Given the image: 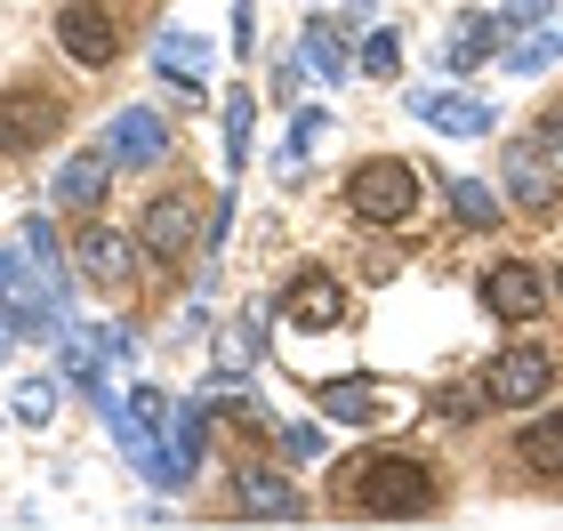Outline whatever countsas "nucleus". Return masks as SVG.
Wrapping results in <instances>:
<instances>
[{
	"label": "nucleus",
	"mask_w": 563,
	"mask_h": 531,
	"mask_svg": "<svg viewBox=\"0 0 563 531\" xmlns=\"http://www.w3.org/2000/svg\"><path fill=\"white\" fill-rule=\"evenodd\" d=\"M516 460H523V475H540V484H563V411L540 419V427H523Z\"/></svg>",
	"instance_id": "f3484780"
},
{
	"label": "nucleus",
	"mask_w": 563,
	"mask_h": 531,
	"mask_svg": "<svg viewBox=\"0 0 563 531\" xmlns=\"http://www.w3.org/2000/svg\"><path fill=\"white\" fill-rule=\"evenodd\" d=\"M210 419H218L210 402H169V443L186 451L194 467H201V451H210Z\"/></svg>",
	"instance_id": "5701e85b"
},
{
	"label": "nucleus",
	"mask_w": 563,
	"mask_h": 531,
	"mask_svg": "<svg viewBox=\"0 0 563 531\" xmlns=\"http://www.w3.org/2000/svg\"><path fill=\"white\" fill-rule=\"evenodd\" d=\"M210 57H218V48L201 41V33H177V24H169V33H153V73H162L169 89H201Z\"/></svg>",
	"instance_id": "ddd939ff"
},
{
	"label": "nucleus",
	"mask_w": 563,
	"mask_h": 531,
	"mask_svg": "<svg viewBox=\"0 0 563 531\" xmlns=\"http://www.w3.org/2000/svg\"><path fill=\"white\" fill-rule=\"evenodd\" d=\"M258 339H266V314L225 322V331H218V370L225 378H250V370H258Z\"/></svg>",
	"instance_id": "a211bd4d"
},
{
	"label": "nucleus",
	"mask_w": 563,
	"mask_h": 531,
	"mask_svg": "<svg viewBox=\"0 0 563 531\" xmlns=\"http://www.w3.org/2000/svg\"><path fill=\"white\" fill-rule=\"evenodd\" d=\"M258 41V0H234V48Z\"/></svg>",
	"instance_id": "7c9ffc66"
},
{
	"label": "nucleus",
	"mask_w": 563,
	"mask_h": 531,
	"mask_svg": "<svg viewBox=\"0 0 563 531\" xmlns=\"http://www.w3.org/2000/svg\"><path fill=\"white\" fill-rule=\"evenodd\" d=\"M555 298H563V266H555Z\"/></svg>",
	"instance_id": "f704fd0d"
},
{
	"label": "nucleus",
	"mask_w": 563,
	"mask_h": 531,
	"mask_svg": "<svg viewBox=\"0 0 563 531\" xmlns=\"http://www.w3.org/2000/svg\"><path fill=\"white\" fill-rule=\"evenodd\" d=\"M483 387H492L499 411L540 402V395L555 387V354H548V346H507V354H492V363H483Z\"/></svg>",
	"instance_id": "20e7f679"
},
{
	"label": "nucleus",
	"mask_w": 563,
	"mask_h": 531,
	"mask_svg": "<svg viewBox=\"0 0 563 531\" xmlns=\"http://www.w3.org/2000/svg\"><path fill=\"white\" fill-rule=\"evenodd\" d=\"M57 48L73 65H89V73H106L121 57V33H113V16L97 9V0H65V16H57Z\"/></svg>",
	"instance_id": "39448f33"
},
{
	"label": "nucleus",
	"mask_w": 563,
	"mask_h": 531,
	"mask_svg": "<svg viewBox=\"0 0 563 531\" xmlns=\"http://www.w3.org/2000/svg\"><path fill=\"white\" fill-rule=\"evenodd\" d=\"M346 210L363 218V225H402L419 210V169L402 162V154H378L346 177Z\"/></svg>",
	"instance_id": "f03ea898"
},
{
	"label": "nucleus",
	"mask_w": 563,
	"mask_h": 531,
	"mask_svg": "<svg viewBox=\"0 0 563 531\" xmlns=\"http://www.w3.org/2000/svg\"><path fill=\"white\" fill-rule=\"evenodd\" d=\"M242 516L250 523H306V499L266 467H242Z\"/></svg>",
	"instance_id": "4468645a"
},
{
	"label": "nucleus",
	"mask_w": 563,
	"mask_h": 531,
	"mask_svg": "<svg viewBox=\"0 0 563 531\" xmlns=\"http://www.w3.org/2000/svg\"><path fill=\"white\" fill-rule=\"evenodd\" d=\"M492 41H499V24H492V16H459V24H451V41H443V65H451V73H475L483 57H492Z\"/></svg>",
	"instance_id": "aec40b11"
},
{
	"label": "nucleus",
	"mask_w": 563,
	"mask_h": 531,
	"mask_svg": "<svg viewBox=\"0 0 563 531\" xmlns=\"http://www.w3.org/2000/svg\"><path fill=\"white\" fill-rule=\"evenodd\" d=\"M97 339H106V354H113V363H130V354H137V331H121V322H106Z\"/></svg>",
	"instance_id": "2f4dec72"
},
{
	"label": "nucleus",
	"mask_w": 563,
	"mask_h": 531,
	"mask_svg": "<svg viewBox=\"0 0 563 531\" xmlns=\"http://www.w3.org/2000/svg\"><path fill=\"white\" fill-rule=\"evenodd\" d=\"M443 411H451V419H475V411H492V387H443Z\"/></svg>",
	"instance_id": "c756f323"
},
{
	"label": "nucleus",
	"mask_w": 563,
	"mask_h": 531,
	"mask_svg": "<svg viewBox=\"0 0 563 531\" xmlns=\"http://www.w3.org/2000/svg\"><path fill=\"white\" fill-rule=\"evenodd\" d=\"M81 274H89L97 290H121V283H130V234L89 225V234H81Z\"/></svg>",
	"instance_id": "dca6fc26"
},
{
	"label": "nucleus",
	"mask_w": 563,
	"mask_h": 531,
	"mask_svg": "<svg viewBox=\"0 0 563 531\" xmlns=\"http://www.w3.org/2000/svg\"><path fill=\"white\" fill-rule=\"evenodd\" d=\"M106 154L121 169H153V162H169V121L153 113V106H121L106 121Z\"/></svg>",
	"instance_id": "423d86ee"
},
{
	"label": "nucleus",
	"mask_w": 563,
	"mask_h": 531,
	"mask_svg": "<svg viewBox=\"0 0 563 531\" xmlns=\"http://www.w3.org/2000/svg\"><path fill=\"white\" fill-rule=\"evenodd\" d=\"M298 65H306V73H322V81H346V73H354L346 41L330 33V24H306V41H298Z\"/></svg>",
	"instance_id": "4be33fe9"
},
{
	"label": "nucleus",
	"mask_w": 563,
	"mask_h": 531,
	"mask_svg": "<svg viewBox=\"0 0 563 531\" xmlns=\"http://www.w3.org/2000/svg\"><path fill=\"white\" fill-rule=\"evenodd\" d=\"M451 218L459 225H467V234H492V225H499V201H492V186H483V177H451Z\"/></svg>",
	"instance_id": "412c9836"
},
{
	"label": "nucleus",
	"mask_w": 563,
	"mask_h": 531,
	"mask_svg": "<svg viewBox=\"0 0 563 531\" xmlns=\"http://www.w3.org/2000/svg\"><path fill=\"white\" fill-rule=\"evenodd\" d=\"M194 234H201V218H194L186 193H153L145 210H137V242L153 250V258H186Z\"/></svg>",
	"instance_id": "6e6552de"
},
{
	"label": "nucleus",
	"mask_w": 563,
	"mask_h": 531,
	"mask_svg": "<svg viewBox=\"0 0 563 531\" xmlns=\"http://www.w3.org/2000/svg\"><path fill=\"white\" fill-rule=\"evenodd\" d=\"M555 0H507V24H548Z\"/></svg>",
	"instance_id": "473e14b6"
},
{
	"label": "nucleus",
	"mask_w": 563,
	"mask_h": 531,
	"mask_svg": "<svg viewBox=\"0 0 563 531\" xmlns=\"http://www.w3.org/2000/svg\"><path fill=\"white\" fill-rule=\"evenodd\" d=\"M346 484H354V508L378 516V523H419L434 508V475L419 460H395V451H371Z\"/></svg>",
	"instance_id": "f257e3e1"
},
{
	"label": "nucleus",
	"mask_w": 563,
	"mask_h": 531,
	"mask_svg": "<svg viewBox=\"0 0 563 531\" xmlns=\"http://www.w3.org/2000/svg\"><path fill=\"white\" fill-rule=\"evenodd\" d=\"M354 65H363L371 81H395V65H402V33H371V41H363V57H354Z\"/></svg>",
	"instance_id": "cd10ccee"
},
{
	"label": "nucleus",
	"mask_w": 563,
	"mask_h": 531,
	"mask_svg": "<svg viewBox=\"0 0 563 531\" xmlns=\"http://www.w3.org/2000/svg\"><path fill=\"white\" fill-rule=\"evenodd\" d=\"M555 57H563V33H548V24H531V41H516V48H507L499 65L516 73V81H531V73H548Z\"/></svg>",
	"instance_id": "b1692460"
},
{
	"label": "nucleus",
	"mask_w": 563,
	"mask_h": 531,
	"mask_svg": "<svg viewBox=\"0 0 563 531\" xmlns=\"http://www.w3.org/2000/svg\"><path fill=\"white\" fill-rule=\"evenodd\" d=\"M322 419H339V427L387 419V387H371V378H322Z\"/></svg>",
	"instance_id": "2eb2a0df"
},
{
	"label": "nucleus",
	"mask_w": 563,
	"mask_h": 531,
	"mask_svg": "<svg viewBox=\"0 0 563 531\" xmlns=\"http://www.w3.org/2000/svg\"><path fill=\"white\" fill-rule=\"evenodd\" d=\"M106 169H113L106 145H97V154H73L57 177H48V201H57V210H73V218H89L97 201H106Z\"/></svg>",
	"instance_id": "f8f14e48"
},
{
	"label": "nucleus",
	"mask_w": 563,
	"mask_h": 531,
	"mask_svg": "<svg viewBox=\"0 0 563 531\" xmlns=\"http://www.w3.org/2000/svg\"><path fill=\"white\" fill-rule=\"evenodd\" d=\"M282 322H298V331H339L346 322V290L330 283V274H298L290 290H282V307H274Z\"/></svg>",
	"instance_id": "9d476101"
},
{
	"label": "nucleus",
	"mask_w": 563,
	"mask_h": 531,
	"mask_svg": "<svg viewBox=\"0 0 563 531\" xmlns=\"http://www.w3.org/2000/svg\"><path fill=\"white\" fill-rule=\"evenodd\" d=\"M24 258H33L48 298H65V250H57V225H48V218H24Z\"/></svg>",
	"instance_id": "6ab92c4d"
},
{
	"label": "nucleus",
	"mask_w": 563,
	"mask_h": 531,
	"mask_svg": "<svg viewBox=\"0 0 563 531\" xmlns=\"http://www.w3.org/2000/svg\"><path fill=\"white\" fill-rule=\"evenodd\" d=\"M322 451H330V443H322V427H306V419H298V427H282V460H322Z\"/></svg>",
	"instance_id": "c85d7f7f"
},
{
	"label": "nucleus",
	"mask_w": 563,
	"mask_h": 531,
	"mask_svg": "<svg viewBox=\"0 0 563 531\" xmlns=\"http://www.w3.org/2000/svg\"><path fill=\"white\" fill-rule=\"evenodd\" d=\"M411 113L427 121V130H443V137H492V97H467V89H459V97H434V89H419L411 97Z\"/></svg>",
	"instance_id": "9b49d317"
},
{
	"label": "nucleus",
	"mask_w": 563,
	"mask_h": 531,
	"mask_svg": "<svg viewBox=\"0 0 563 531\" xmlns=\"http://www.w3.org/2000/svg\"><path fill=\"white\" fill-rule=\"evenodd\" d=\"M548 307V274L540 266H523V258H507L483 274V314H499V322H531Z\"/></svg>",
	"instance_id": "0eeeda50"
},
{
	"label": "nucleus",
	"mask_w": 563,
	"mask_h": 531,
	"mask_svg": "<svg viewBox=\"0 0 563 531\" xmlns=\"http://www.w3.org/2000/svg\"><path fill=\"white\" fill-rule=\"evenodd\" d=\"M499 186H507V210H523V218H548L555 201H563V177H555V154H548V145H507Z\"/></svg>",
	"instance_id": "7ed1b4c3"
},
{
	"label": "nucleus",
	"mask_w": 563,
	"mask_h": 531,
	"mask_svg": "<svg viewBox=\"0 0 563 531\" xmlns=\"http://www.w3.org/2000/svg\"><path fill=\"white\" fill-rule=\"evenodd\" d=\"M322 130H330V106H298V113H290V154H282V169H298L306 154H314Z\"/></svg>",
	"instance_id": "a878e982"
},
{
	"label": "nucleus",
	"mask_w": 563,
	"mask_h": 531,
	"mask_svg": "<svg viewBox=\"0 0 563 531\" xmlns=\"http://www.w3.org/2000/svg\"><path fill=\"white\" fill-rule=\"evenodd\" d=\"M57 97H41V89H16V97H0V154H33V145L57 137Z\"/></svg>",
	"instance_id": "1a4fd4ad"
},
{
	"label": "nucleus",
	"mask_w": 563,
	"mask_h": 531,
	"mask_svg": "<svg viewBox=\"0 0 563 531\" xmlns=\"http://www.w3.org/2000/svg\"><path fill=\"white\" fill-rule=\"evenodd\" d=\"M250 121H258V97L234 89V97H225V169L250 162Z\"/></svg>",
	"instance_id": "393cba45"
},
{
	"label": "nucleus",
	"mask_w": 563,
	"mask_h": 531,
	"mask_svg": "<svg viewBox=\"0 0 563 531\" xmlns=\"http://www.w3.org/2000/svg\"><path fill=\"white\" fill-rule=\"evenodd\" d=\"M16 419L48 427V419H57V387H48V378H16Z\"/></svg>",
	"instance_id": "bb28decb"
},
{
	"label": "nucleus",
	"mask_w": 563,
	"mask_h": 531,
	"mask_svg": "<svg viewBox=\"0 0 563 531\" xmlns=\"http://www.w3.org/2000/svg\"><path fill=\"white\" fill-rule=\"evenodd\" d=\"M540 145H548V154L563 162V113H548V121H540Z\"/></svg>",
	"instance_id": "72a5a7b5"
}]
</instances>
